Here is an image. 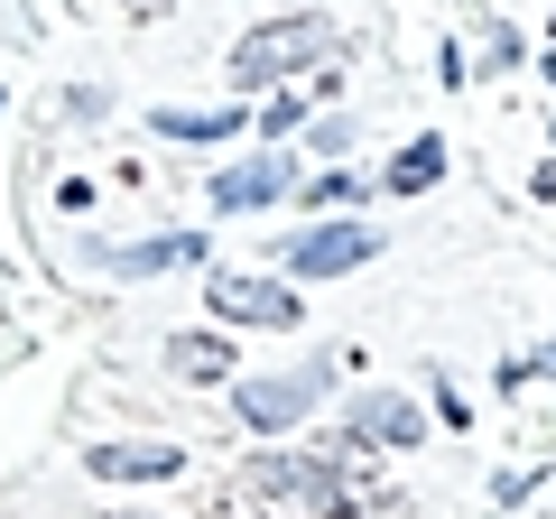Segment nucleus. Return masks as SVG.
I'll use <instances>...</instances> for the list:
<instances>
[{"mask_svg": "<svg viewBox=\"0 0 556 519\" xmlns=\"http://www.w3.org/2000/svg\"><path fill=\"white\" fill-rule=\"evenodd\" d=\"M325 38H334V28H325L316 10H278V20H260V28H241V38H232L223 75H232L241 93H278L298 65H316V56H325Z\"/></svg>", "mask_w": 556, "mask_h": 519, "instance_id": "nucleus-1", "label": "nucleus"}, {"mask_svg": "<svg viewBox=\"0 0 556 519\" xmlns=\"http://www.w3.org/2000/svg\"><path fill=\"white\" fill-rule=\"evenodd\" d=\"M325 400H334V362H298V371H241V380H232V418L251 427V436H288V427H306Z\"/></svg>", "mask_w": 556, "mask_h": 519, "instance_id": "nucleus-2", "label": "nucleus"}, {"mask_svg": "<svg viewBox=\"0 0 556 519\" xmlns=\"http://www.w3.org/2000/svg\"><path fill=\"white\" fill-rule=\"evenodd\" d=\"M204 316L214 325H232V334H298L306 325V298H298V279L288 269H214L204 279Z\"/></svg>", "mask_w": 556, "mask_h": 519, "instance_id": "nucleus-3", "label": "nucleus"}, {"mask_svg": "<svg viewBox=\"0 0 556 519\" xmlns=\"http://www.w3.org/2000/svg\"><path fill=\"white\" fill-rule=\"evenodd\" d=\"M241 482H251V492H269V501H288L298 519H353V510H362L353 482H343L325 455H288V445H260V455L241 464Z\"/></svg>", "mask_w": 556, "mask_h": 519, "instance_id": "nucleus-4", "label": "nucleus"}, {"mask_svg": "<svg viewBox=\"0 0 556 519\" xmlns=\"http://www.w3.org/2000/svg\"><path fill=\"white\" fill-rule=\"evenodd\" d=\"M371 251H380V223H362V214H316V223L278 232V269L288 279H353Z\"/></svg>", "mask_w": 556, "mask_h": 519, "instance_id": "nucleus-5", "label": "nucleus"}, {"mask_svg": "<svg viewBox=\"0 0 556 519\" xmlns=\"http://www.w3.org/2000/svg\"><path fill=\"white\" fill-rule=\"evenodd\" d=\"M298 149H251V159H232V167H214V214H260V204H278V195H298Z\"/></svg>", "mask_w": 556, "mask_h": 519, "instance_id": "nucleus-6", "label": "nucleus"}, {"mask_svg": "<svg viewBox=\"0 0 556 519\" xmlns=\"http://www.w3.org/2000/svg\"><path fill=\"white\" fill-rule=\"evenodd\" d=\"M159 362H167L177 380H195V390H214V380L232 390V380H241L232 325H186V334H167V343H159Z\"/></svg>", "mask_w": 556, "mask_h": 519, "instance_id": "nucleus-7", "label": "nucleus"}, {"mask_svg": "<svg viewBox=\"0 0 556 519\" xmlns=\"http://www.w3.org/2000/svg\"><path fill=\"white\" fill-rule=\"evenodd\" d=\"M343 436L353 445H399V455H408V445H427V408L399 400V390H362L353 418H343Z\"/></svg>", "mask_w": 556, "mask_h": 519, "instance_id": "nucleus-8", "label": "nucleus"}, {"mask_svg": "<svg viewBox=\"0 0 556 519\" xmlns=\"http://www.w3.org/2000/svg\"><path fill=\"white\" fill-rule=\"evenodd\" d=\"M84 473L93 482H177L186 445H84Z\"/></svg>", "mask_w": 556, "mask_h": 519, "instance_id": "nucleus-9", "label": "nucleus"}, {"mask_svg": "<svg viewBox=\"0 0 556 519\" xmlns=\"http://www.w3.org/2000/svg\"><path fill=\"white\" fill-rule=\"evenodd\" d=\"M186 260H204V232H149V241H121V251H102V269H112V279H159V269H186Z\"/></svg>", "mask_w": 556, "mask_h": 519, "instance_id": "nucleus-10", "label": "nucleus"}, {"mask_svg": "<svg viewBox=\"0 0 556 519\" xmlns=\"http://www.w3.org/2000/svg\"><path fill=\"white\" fill-rule=\"evenodd\" d=\"M445 177V140H408L390 167H380V195H427Z\"/></svg>", "mask_w": 556, "mask_h": 519, "instance_id": "nucleus-11", "label": "nucleus"}, {"mask_svg": "<svg viewBox=\"0 0 556 519\" xmlns=\"http://www.w3.org/2000/svg\"><path fill=\"white\" fill-rule=\"evenodd\" d=\"M149 130H159V140H204V149H214V140L241 130V112H232V102H223V112H149Z\"/></svg>", "mask_w": 556, "mask_h": 519, "instance_id": "nucleus-12", "label": "nucleus"}, {"mask_svg": "<svg viewBox=\"0 0 556 519\" xmlns=\"http://www.w3.org/2000/svg\"><path fill=\"white\" fill-rule=\"evenodd\" d=\"M353 195H362V177H343V167H325V177H306V186H298V204H306V214H343Z\"/></svg>", "mask_w": 556, "mask_h": 519, "instance_id": "nucleus-13", "label": "nucleus"}, {"mask_svg": "<svg viewBox=\"0 0 556 519\" xmlns=\"http://www.w3.org/2000/svg\"><path fill=\"white\" fill-rule=\"evenodd\" d=\"M306 130V93H269L260 102V140H298Z\"/></svg>", "mask_w": 556, "mask_h": 519, "instance_id": "nucleus-14", "label": "nucleus"}, {"mask_svg": "<svg viewBox=\"0 0 556 519\" xmlns=\"http://www.w3.org/2000/svg\"><path fill=\"white\" fill-rule=\"evenodd\" d=\"M298 149H316V159H343V149H353V121H306V130H298Z\"/></svg>", "mask_w": 556, "mask_h": 519, "instance_id": "nucleus-15", "label": "nucleus"}, {"mask_svg": "<svg viewBox=\"0 0 556 519\" xmlns=\"http://www.w3.org/2000/svg\"><path fill=\"white\" fill-rule=\"evenodd\" d=\"M529 380H556V343H538V353L501 362V390H529Z\"/></svg>", "mask_w": 556, "mask_h": 519, "instance_id": "nucleus-16", "label": "nucleus"}, {"mask_svg": "<svg viewBox=\"0 0 556 519\" xmlns=\"http://www.w3.org/2000/svg\"><path fill=\"white\" fill-rule=\"evenodd\" d=\"M510 65H519V28H482V75H510Z\"/></svg>", "mask_w": 556, "mask_h": 519, "instance_id": "nucleus-17", "label": "nucleus"}, {"mask_svg": "<svg viewBox=\"0 0 556 519\" xmlns=\"http://www.w3.org/2000/svg\"><path fill=\"white\" fill-rule=\"evenodd\" d=\"M529 492H538V473H529V464H519V473H492V501H501V510H519Z\"/></svg>", "mask_w": 556, "mask_h": 519, "instance_id": "nucleus-18", "label": "nucleus"}, {"mask_svg": "<svg viewBox=\"0 0 556 519\" xmlns=\"http://www.w3.org/2000/svg\"><path fill=\"white\" fill-rule=\"evenodd\" d=\"M121 10H130V20H167V0H121Z\"/></svg>", "mask_w": 556, "mask_h": 519, "instance_id": "nucleus-19", "label": "nucleus"}, {"mask_svg": "<svg viewBox=\"0 0 556 519\" xmlns=\"http://www.w3.org/2000/svg\"><path fill=\"white\" fill-rule=\"evenodd\" d=\"M102 519H149V510H102Z\"/></svg>", "mask_w": 556, "mask_h": 519, "instance_id": "nucleus-20", "label": "nucleus"}, {"mask_svg": "<svg viewBox=\"0 0 556 519\" xmlns=\"http://www.w3.org/2000/svg\"><path fill=\"white\" fill-rule=\"evenodd\" d=\"M538 75H547V84H556V56H547V65H538Z\"/></svg>", "mask_w": 556, "mask_h": 519, "instance_id": "nucleus-21", "label": "nucleus"}, {"mask_svg": "<svg viewBox=\"0 0 556 519\" xmlns=\"http://www.w3.org/2000/svg\"><path fill=\"white\" fill-rule=\"evenodd\" d=\"M288 10H306V0H288Z\"/></svg>", "mask_w": 556, "mask_h": 519, "instance_id": "nucleus-22", "label": "nucleus"}]
</instances>
